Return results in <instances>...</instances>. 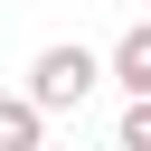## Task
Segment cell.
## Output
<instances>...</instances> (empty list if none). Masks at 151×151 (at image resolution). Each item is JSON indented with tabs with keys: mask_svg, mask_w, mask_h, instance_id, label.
Instances as JSON below:
<instances>
[{
	"mask_svg": "<svg viewBox=\"0 0 151 151\" xmlns=\"http://www.w3.org/2000/svg\"><path fill=\"white\" fill-rule=\"evenodd\" d=\"M38 132H47V104L38 94H0V151H38Z\"/></svg>",
	"mask_w": 151,
	"mask_h": 151,
	"instance_id": "3",
	"label": "cell"
},
{
	"mask_svg": "<svg viewBox=\"0 0 151 151\" xmlns=\"http://www.w3.org/2000/svg\"><path fill=\"white\" fill-rule=\"evenodd\" d=\"M123 151H151V94H132V113H123Z\"/></svg>",
	"mask_w": 151,
	"mask_h": 151,
	"instance_id": "4",
	"label": "cell"
},
{
	"mask_svg": "<svg viewBox=\"0 0 151 151\" xmlns=\"http://www.w3.org/2000/svg\"><path fill=\"white\" fill-rule=\"evenodd\" d=\"M104 66H113V85H123V94H151V19H132V28L113 38V57H104Z\"/></svg>",
	"mask_w": 151,
	"mask_h": 151,
	"instance_id": "2",
	"label": "cell"
},
{
	"mask_svg": "<svg viewBox=\"0 0 151 151\" xmlns=\"http://www.w3.org/2000/svg\"><path fill=\"white\" fill-rule=\"evenodd\" d=\"M113 66L94 57V47H76V38H57V47H38V66H28V94L47 104V113H76L94 85H104Z\"/></svg>",
	"mask_w": 151,
	"mask_h": 151,
	"instance_id": "1",
	"label": "cell"
}]
</instances>
